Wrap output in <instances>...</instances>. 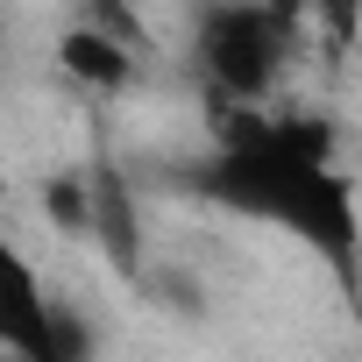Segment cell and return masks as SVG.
Segmentation results:
<instances>
[{"label": "cell", "mask_w": 362, "mask_h": 362, "mask_svg": "<svg viewBox=\"0 0 362 362\" xmlns=\"http://www.w3.org/2000/svg\"><path fill=\"white\" fill-rule=\"evenodd\" d=\"M177 192L256 221L298 242L362 298V192L341 163V135L313 107H263V114H206V149L177 163Z\"/></svg>", "instance_id": "1"}, {"label": "cell", "mask_w": 362, "mask_h": 362, "mask_svg": "<svg viewBox=\"0 0 362 362\" xmlns=\"http://www.w3.org/2000/svg\"><path fill=\"white\" fill-rule=\"evenodd\" d=\"M313 15L277 0H214L185 22V64L199 78L206 114H263L277 107L284 71L305 57Z\"/></svg>", "instance_id": "2"}, {"label": "cell", "mask_w": 362, "mask_h": 362, "mask_svg": "<svg viewBox=\"0 0 362 362\" xmlns=\"http://www.w3.org/2000/svg\"><path fill=\"white\" fill-rule=\"evenodd\" d=\"M0 348L8 362H93L86 313L64 291H50L29 256H8V277H0Z\"/></svg>", "instance_id": "3"}, {"label": "cell", "mask_w": 362, "mask_h": 362, "mask_svg": "<svg viewBox=\"0 0 362 362\" xmlns=\"http://www.w3.org/2000/svg\"><path fill=\"white\" fill-rule=\"evenodd\" d=\"M142 57H149V36L128 8H86L64 36H57V71L100 100H121L135 93L142 78Z\"/></svg>", "instance_id": "4"}, {"label": "cell", "mask_w": 362, "mask_h": 362, "mask_svg": "<svg viewBox=\"0 0 362 362\" xmlns=\"http://www.w3.org/2000/svg\"><path fill=\"white\" fill-rule=\"evenodd\" d=\"M93 235L121 277H142V214H135V185L114 163H93Z\"/></svg>", "instance_id": "5"}]
</instances>
